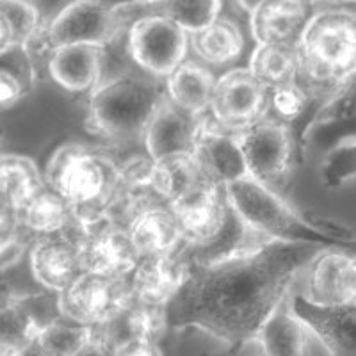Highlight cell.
<instances>
[{
	"label": "cell",
	"instance_id": "cell-1",
	"mask_svg": "<svg viewBox=\"0 0 356 356\" xmlns=\"http://www.w3.org/2000/svg\"><path fill=\"white\" fill-rule=\"evenodd\" d=\"M326 248L257 239L211 260L189 262V276L164 307L171 330L196 328L228 346L255 342L292 282Z\"/></svg>",
	"mask_w": 356,
	"mask_h": 356
},
{
	"label": "cell",
	"instance_id": "cell-2",
	"mask_svg": "<svg viewBox=\"0 0 356 356\" xmlns=\"http://www.w3.org/2000/svg\"><path fill=\"white\" fill-rule=\"evenodd\" d=\"M228 205L248 234L264 241L316 244L356 251V234L330 222L308 221L278 193L244 177L225 186Z\"/></svg>",
	"mask_w": 356,
	"mask_h": 356
},
{
	"label": "cell",
	"instance_id": "cell-3",
	"mask_svg": "<svg viewBox=\"0 0 356 356\" xmlns=\"http://www.w3.org/2000/svg\"><path fill=\"white\" fill-rule=\"evenodd\" d=\"M298 82L316 91H342L356 79V9L330 6L308 17L294 43Z\"/></svg>",
	"mask_w": 356,
	"mask_h": 356
},
{
	"label": "cell",
	"instance_id": "cell-4",
	"mask_svg": "<svg viewBox=\"0 0 356 356\" xmlns=\"http://www.w3.org/2000/svg\"><path fill=\"white\" fill-rule=\"evenodd\" d=\"M120 164L107 154L79 143L59 146L50 157L44 182L66 200L75 228L88 230L109 221Z\"/></svg>",
	"mask_w": 356,
	"mask_h": 356
},
{
	"label": "cell",
	"instance_id": "cell-5",
	"mask_svg": "<svg viewBox=\"0 0 356 356\" xmlns=\"http://www.w3.org/2000/svg\"><path fill=\"white\" fill-rule=\"evenodd\" d=\"M166 93L152 75L127 73L91 89L86 127L111 141L143 138Z\"/></svg>",
	"mask_w": 356,
	"mask_h": 356
},
{
	"label": "cell",
	"instance_id": "cell-6",
	"mask_svg": "<svg viewBox=\"0 0 356 356\" xmlns=\"http://www.w3.org/2000/svg\"><path fill=\"white\" fill-rule=\"evenodd\" d=\"M246 164L248 177L278 193L292 173L294 138L282 120L262 118L255 125L234 134Z\"/></svg>",
	"mask_w": 356,
	"mask_h": 356
},
{
	"label": "cell",
	"instance_id": "cell-7",
	"mask_svg": "<svg viewBox=\"0 0 356 356\" xmlns=\"http://www.w3.org/2000/svg\"><path fill=\"white\" fill-rule=\"evenodd\" d=\"M134 300L129 278H111L84 271L57 294V312L84 326H98Z\"/></svg>",
	"mask_w": 356,
	"mask_h": 356
},
{
	"label": "cell",
	"instance_id": "cell-8",
	"mask_svg": "<svg viewBox=\"0 0 356 356\" xmlns=\"http://www.w3.org/2000/svg\"><path fill=\"white\" fill-rule=\"evenodd\" d=\"M187 44V33L170 18L146 15L130 25V57L152 77H168L184 63Z\"/></svg>",
	"mask_w": 356,
	"mask_h": 356
},
{
	"label": "cell",
	"instance_id": "cell-9",
	"mask_svg": "<svg viewBox=\"0 0 356 356\" xmlns=\"http://www.w3.org/2000/svg\"><path fill=\"white\" fill-rule=\"evenodd\" d=\"M269 89L260 84L250 68H235L216 79L212 93V118L232 134L243 132L266 118Z\"/></svg>",
	"mask_w": 356,
	"mask_h": 356
},
{
	"label": "cell",
	"instance_id": "cell-10",
	"mask_svg": "<svg viewBox=\"0 0 356 356\" xmlns=\"http://www.w3.org/2000/svg\"><path fill=\"white\" fill-rule=\"evenodd\" d=\"M118 33V11L102 0H73L41 31V43L49 52L68 44H102Z\"/></svg>",
	"mask_w": 356,
	"mask_h": 356
},
{
	"label": "cell",
	"instance_id": "cell-11",
	"mask_svg": "<svg viewBox=\"0 0 356 356\" xmlns=\"http://www.w3.org/2000/svg\"><path fill=\"white\" fill-rule=\"evenodd\" d=\"M168 205L180 225L184 243L196 248L218 243L232 212L225 187L209 182L198 184Z\"/></svg>",
	"mask_w": 356,
	"mask_h": 356
},
{
	"label": "cell",
	"instance_id": "cell-12",
	"mask_svg": "<svg viewBox=\"0 0 356 356\" xmlns=\"http://www.w3.org/2000/svg\"><path fill=\"white\" fill-rule=\"evenodd\" d=\"M79 232V253L84 271L111 278H129L132 275L141 255L125 227L104 221Z\"/></svg>",
	"mask_w": 356,
	"mask_h": 356
},
{
	"label": "cell",
	"instance_id": "cell-13",
	"mask_svg": "<svg viewBox=\"0 0 356 356\" xmlns=\"http://www.w3.org/2000/svg\"><path fill=\"white\" fill-rule=\"evenodd\" d=\"M289 305L330 356H356V305L324 307L312 303L305 294L289 296Z\"/></svg>",
	"mask_w": 356,
	"mask_h": 356
},
{
	"label": "cell",
	"instance_id": "cell-14",
	"mask_svg": "<svg viewBox=\"0 0 356 356\" xmlns=\"http://www.w3.org/2000/svg\"><path fill=\"white\" fill-rule=\"evenodd\" d=\"M193 157L202 177L212 186L225 187L248 177L235 136L222 129L214 118L200 116Z\"/></svg>",
	"mask_w": 356,
	"mask_h": 356
},
{
	"label": "cell",
	"instance_id": "cell-15",
	"mask_svg": "<svg viewBox=\"0 0 356 356\" xmlns=\"http://www.w3.org/2000/svg\"><path fill=\"white\" fill-rule=\"evenodd\" d=\"M312 303L356 305V251L326 248L308 266L307 294Z\"/></svg>",
	"mask_w": 356,
	"mask_h": 356
},
{
	"label": "cell",
	"instance_id": "cell-16",
	"mask_svg": "<svg viewBox=\"0 0 356 356\" xmlns=\"http://www.w3.org/2000/svg\"><path fill=\"white\" fill-rule=\"evenodd\" d=\"M29 259L34 280L47 291L57 294L84 273L77 239L70 237L66 232L36 237Z\"/></svg>",
	"mask_w": 356,
	"mask_h": 356
},
{
	"label": "cell",
	"instance_id": "cell-17",
	"mask_svg": "<svg viewBox=\"0 0 356 356\" xmlns=\"http://www.w3.org/2000/svg\"><path fill=\"white\" fill-rule=\"evenodd\" d=\"M168 205L155 186L154 161L150 157H134L120 166L109 221L129 227L136 216L152 207Z\"/></svg>",
	"mask_w": 356,
	"mask_h": 356
},
{
	"label": "cell",
	"instance_id": "cell-18",
	"mask_svg": "<svg viewBox=\"0 0 356 356\" xmlns=\"http://www.w3.org/2000/svg\"><path fill=\"white\" fill-rule=\"evenodd\" d=\"M198 123L200 116L186 113L175 106L170 98H164L143 136L148 157L157 162L171 157L193 155Z\"/></svg>",
	"mask_w": 356,
	"mask_h": 356
},
{
	"label": "cell",
	"instance_id": "cell-19",
	"mask_svg": "<svg viewBox=\"0 0 356 356\" xmlns=\"http://www.w3.org/2000/svg\"><path fill=\"white\" fill-rule=\"evenodd\" d=\"M189 276V262L173 255L141 257L129 276L134 300L166 307Z\"/></svg>",
	"mask_w": 356,
	"mask_h": 356
},
{
	"label": "cell",
	"instance_id": "cell-20",
	"mask_svg": "<svg viewBox=\"0 0 356 356\" xmlns=\"http://www.w3.org/2000/svg\"><path fill=\"white\" fill-rule=\"evenodd\" d=\"M168 330L164 307L132 300L104 324L93 328V335L118 351L132 342H157Z\"/></svg>",
	"mask_w": 356,
	"mask_h": 356
},
{
	"label": "cell",
	"instance_id": "cell-21",
	"mask_svg": "<svg viewBox=\"0 0 356 356\" xmlns=\"http://www.w3.org/2000/svg\"><path fill=\"white\" fill-rule=\"evenodd\" d=\"M106 59L102 44H68L50 52L49 72L57 84L72 93L97 88Z\"/></svg>",
	"mask_w": 356,
	"mask_h": 356
},
{
	"label": "cell",
	"instance_id": "cell-22",
	"mask_svg": "<svg viewBox=\"0 0 356 356\" xmlns=\"http://www.w3.org/2000/svg\"><path fill=\"white\" fill-rule=\"evenodd\" d=\"M307 20L305 0H264L250 13L251 36L259 44H294Z\"/></svg>",
	"mask_w": 356,
	"mask_h": 356
},
{
	"label": "cell",
	"instance_id": "cell-23",
	"mask_svg": "<svg viewBox=\"0 0 356 356\" xmlns=\"http://www.w3.org/2000/svg\"><path fill=\"white\" fill-rule=\"evenodd\" d=\"M130 239L141 257L173 255L184 243L177 218L170 205L152 207L129 222Z\"/></svg>",
	"mask_w": 356,
	"mask_h": 356
},
{
	"label": "cell",
	"instance_id": "cell-24",
	"mask_svg": "<svg viewBox=\"0 0 356 356\" xmlns=\"http://www.w3.org/2000/svg\"><path fill=\"white\" fill-rule=\"evenodd\" d=\"M216 79L207 66L184 61L166 77V97L193 116H202L211 109Z\"/></svg>",
	"mask_w": 356,
	"mask_h": 356
},
{
	"label": "cell",
	"instance_id": "cell-25",
	"mask_svg": "<svg viewBox=\"0 0 356 356\" xmlns=\"http://www.w3.org/2000/svg\"><path fill=\"white\" fill-rule=\"evenodd\" d=\"M255 342L260 356H307L308 330L291 310L289 298L266 321Z\"/></svg>",
	"mask_w": 356,
	"mask_h": 356
},
{
	"label": "cell",
	"instance_id": "cell-26",
	"mask_svg": "<svg viewBox=\"0 0 356 356\" xmlns=\"http://www.w3.org/2000/svg\"><path fill=\"white\" fill-rule=\"evenodd\" d=\"M44 189V180L33 159L25 155H0V205L9 212H20Z\"/></svg>",
	"mask_w": 356,
	"mask_h": 356
},
{
	"label": "cell",
	"instance_id": "cell-27",
	"mask_svg": "<svg viewBox=\"0 0 356 356\" xmlns=\"http://www.w3.org/2000/svg\"><path fill=\"white\" fill-rule=\"evenodd\" d=\"M191 44L196 56L207 65H228L241 56L244 47L239 25L230 18H221L191 34Z\"/></svg>",
	"mask_w": 356,
	"mask_h": 356
},
{
	"label": "cell",
	"instance_id": "cell-28",
	"mask_svg": "<svg viewBox=\"0 0 356 356\" xmlns=\"http://www.w3.org/2000/svg\"><path fill=\"white\" fill-rule=\"evenodd\" d=\"M17 216L34 237L61 234L72 225L75 227V219L66 200L47 187L40 191L20 212H17Z\"/></svg>",
	"mask_w": 356,
	"mask_h": 356
},
{
	"label": "cell",
	"instance_id": "cell-29",
	"mask_svg": "<svg viewBox=\"0 0 356 356\" xmlns=\"http://www.w3.org/2000/svg\"><path fill=\"white\" fill-rule=\"evenodd\" d=\"M44 323L25 301L15 296H0V356H9L34 342Z\"/></svg>",
	"mask_w": 356,
	"mask_h": 356
},
{
	"label": "cell",
	"instance_id": "cell-30",
	"mask_svg": "<svg viewBox=\"0 0 356 356\" xmlns=\"http://www.w3.org/2000/svg\"><path fill=\"white\" fill-rule=\"evenodd\" d=\"M248 68L267 89L296 82L300 73L294 44L287 43L257 44Z\"/></svg>",
	"mask_w": 356,
	"mask_h": 356
},
{
	"label": "cell",
	"instance_id": "cell-31",
	"mask_svg": "<svg viewBox=\"0 0 356 356\" xmlns=\"http://www.w3.org/2000/svg\"><path fill=\"white\" fill-rule=\"evenodd\" d=\"M138 8L145 9L143 17L157 15V17L170 18L187 34H193L218 20L221 15L222 0H157Z\"/></svg>",
	"mask_w": 356,
	"mask_h": 356
},
{
	"label": "cell",
	"instance_id": "cell-32",
	"mask_svg": "<svg viewBox=\"0 0 356 356\" xmlns=\"http://www.w3.org/2000/svg\"><path fill=\"white\" fill-rule=\"evenodd\" d=\"M93 337V328L65 316L54 317L38 332L36 342L49 356H75Z\"/></svg>",
	"mask_w": 356,
	"mask_h": 356
},
{
	"label": "cell",
	"instance_id": "cell-33",
	"mask_svg": "<svg viewBox=\"0 0 356 356\" xmlns=\"http://www.w3.org/2000/svg\"><path fill=\"white\" fill-rule=\"evenodd\" d=\"M155 170V186L161 193L162 200L171 203L173 200L186 195L187 191L196 187L198 184L207 182L200 173L193 155H182V157H171L164 161L154 162Z\"/></svg>",
	"mask_w": 356,
	"mask_h": 356
},
{
	"label": "cell",
	"instance_id": "cell-34",
	"mask_svg": "<svg viewBox=\"0 0 356 356\" xmlns=\"http://www.w3.org/2000/svg\"><path fill=\"white\" fill-rule=\"evenodd\" d=\"M0 17L8 24L13 47L27 49L41 34V15L29 0H2Z\"/></svg>",
	"mask_w": 356,
	"mask_h": 356
},
{
	"label": "cell",
	"instance_id": "cell-35",
	"mask_svg": "<svg viewBox=\"0 0 356 356\" xmlns=\"http://www.w3.org/2000/svg\"><path fill=\"white\" fill-rule=\"evenodd\" d=\"M34 237L24 227L15 212H9L0 221V271L17 266L25 255V250H31Z\"/></svg>",
	"mask_w": 356,
	"mask_h": 356
},
{
	"label": "cell",
	"instance_id": "cell-36",
	"mask_svg": "<svg viewBox=\"0 0 356 356\" xmlns=\"http://www.w3.org/2000/svg\"><path fill=\"white\" fill-rule=\"evenodd\" d=\"M307 104L308 91L298 81L269 89V107L285 123L298 120L307 109Z\"/></svg>",
	"mask_w": 356,
	"mask_h": 356
},
{
	"label": "cell",
	"instance_id": "cell-37",
	"mask_svg": "<svg viewBox=\"0 0 356 356\" xmlns=\"http://www.w3.org/2000/svg\"><path fill=\"white\" fill-rule=\"evenodd\" d=\"M356 177V139L337 146L328 155L323 168V180L337 187Z\"/></svg>",
	"mask_w": 356,
	"mask_h": 356
},
{
	"label": "cell",
	"instance_id": "cell-38",
	"mask_svg": "<svg viewBox=\"0 0 356 356\" xmlns=\"http://www.w3.org/2000/svg\"><path fill=\"white\" fill-rule=\"evenodd\" d=\"M25 68H15L8 65H0V109H8L22 100L25 93Z\"/></svg>",
	"mask_w": 356,
	"mask_h": 356
},
{
	"label": "cell",
	"instance_id": "cell-39",
	"mask_svg": "<svg viewBox=\"0 0 356 356\" xmlns=\"http://www.w3.org/2000/svg\"><path fill=\"white\" fill-rule=\"evenodd\" d=\"M118 356H164L157 342H132L125 348L118 349Z\"/></svg>",
	"mask_w": 356,
	"mask_h": 356
},
{
	"label": "cell",
	"instance_id": "cell-40",
	"mask_svg": "<svg viewBox=\"0 0 356 356\" xmlns=\"http://www.w3.org/2000/svg\"><path fill=\"white\" fill-rule=\"evenodd\" d=\"M75 356H118V353L114 351L111 346H107L104 340L97 339V337L93 335L88 344H86Z\"/></svg>",
	"mask_w": 356,
	"mask_h": 356
},
{
	"label": "cell",
	"instance_id": "cell-41",
	"mask_svg": "<svg viewBox=\"0 0 356 356\" xmlns=\"http://www.w3.org/2000/svg\"><path fill=\"white\" fill-rule=\"evenodd\" d=\"M340 93L342 95H340V98L337 100L339 109L344 114H349V116L356 114V79L351 82V84L346 86Z\"/></svg>",
	"mask_w": 356,
	"mask_h": 356
},
{
	"label": "cell",
	"instance_id": "cell-42",
	"mask_svg": "<svg viewBox=\"0 0 356 356\" xmlns=\"http://www.w3.org/2000/svg\"><path fill=\"white\" fill-rule=\"evenodd\" d=\"M107 8H111L113 11H120V9L125 8H132V6H146L152 4V2H157V0H102Z\"/></svg>",
	"mask_w": 356,
	"mask_h": 356
},
{
	"label": "cell",
	"instance_id": "cell-43",
	"mask_svg": "<svg viewBox=\"0 0 356 356\" xmlns=\"http://www.w3.org/2000/svg\"><path fill=\"white\" fill-rule=\"evenodd\" d=\"M9 356H49V355H47V353L38 346L36 340H34V342H31V344L24 346V348L17 349V351H13Z\"/></svg>",
	"mask_w": 356,
	"mask_h": 356
},
{
	"label": "cell",
	"instance_id": "cell-44",
	"mask_svg": "<svg viewBox=\"0 0 356 356\" xmlns=\"http://www.w3.org/2000/svg\"><path fill=\"white\" fill-rule=\"evenodd\" d=\"M11 33H9V27L6 24V20L0 17V54H4L6 50L11 49Z\"/></svg>",
	"mask_w": 356,
	"mask_h": 356
},
{
	"label": "cell",
	"instance_id": "cell-45",
	"mask_svg": "<svg viewBox=\"0 0 356 356\" xmlns=\"http://www.w3.org/2000/svg\"><path fill=\"white\" fill-rule=\"evenodd\" d=\"M237 2H239V6L244 9V11L251 13V11H253V9L257 8V6L262 4L264 0H237Z\"/></svg>",
	"mask_w": 356,
	"mask_h": 356
},
{
	"label": "cell",
	"instance_id": "cell-46",
	"mask_svg": "<svg viewBox=\"0 0 356 356\" xmlns=\"http://www.w3.org/2000/svg\"><path fill=\"white\" fill-rule=\"evenodd\" d=\"M324 2H330L333 6H349L356 4V0H324Z\"/></svg>",
	"mask_w": 356,
	"mask_h": 356
},
{
	"label": "cell",
	"instance_id": "cell-47",
	"mask_svg": "<svg viewBox=\"0 0 356 356\" xmlns=\"http://www.w3.org/2000/svg\"><path fill=\"white\" fill-rule=\"evenodd\" d=\"M8 214H9V211H6L4 207L0 205V221H2V219H4Z\"/></svg>",
	"mask_w": 356,
	"mask_h": 356
},
{
	"label": "cell",
	"instance_id": "cell-48",
	"mask_svg": "<svg viewBox=\"0 0 356 356\" xmlns=\"http://www.w3.org/2000/svg\"><path fill=\"white\" fill-rule=\"evenodd\" d=\"M0 2H2V0H0Z\"/></svg>",
	"mask_w": 356,
	"mask_h": 356
}]
</instances>
